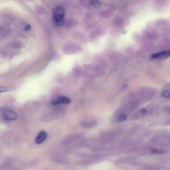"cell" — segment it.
Returning a JSON list of instances; mask_svg holds the SVG:
<instances>
[{"label":"cell","mask_w":170,"mask_h":170,"mask_svg":"<svg viewBox=\"0 0 170 170\" xmlns=\"http://www.w3.org/2000/svg\"><path fill=\"white\" fill-rule=\"evenodd\" d=\"M53 12L54 24L58 27L63 26L64 23V8L61 5H58L53 8Z\"/></svg>","instance_id":"1"},{"label":"cell","mask_w":170,"mask_h":170,"mask_svg":"<svg viewBox=\"0 0 170 170\" xmlns=\"http://www.w3.org/2000/svg\"><path fill=\"white\" fill-rule=\"evenodd\" d=\"M82 48L75 42H70L65 44L63 48L64 53L67 55L72 54L81 51Z\"/></svg>","instance_id":"2"},{"label":"cell","mask_w":170,"mask_h":170,"mask_svg":"<svg viewBox=\"0 0 170 170\" xmlns=\"http://www.w3.org/2000/svg\"><path fill=\"white\" fill-rule=\"evenodd\" d=\"M70 99L66 96H59L53 100L51 103L53 106H57L58 105L68 104L70 103Z\"/></svg>","instance_id":"3"},{"label":"cell","mask_w":170,"mask_h":170,"mask_svg":"<svg viewBox=\"0 0 170 170\" xmlns=\"http://www.w3.org/2000/svg\"><path fill=\"white\" fill-rule=\"evenodd\" d=\"M170 56V51H167L153 54L151 56V59H165L168 58Z\"/></svg>","instance_id":"4"},{"label":"cell","mask_w":170,"mask_h":170,"mask_svg":"<svg viewBox=\"0 0 170 170\" xmlns=\"http://www.w3.org/2000/svg\"><path fill=\"white\" fill-rule=\"evenodd\" d=\"M3 117L5 120L10 121L16 119L18 118V115L15 112L10 111L5 112Z\"/></svg>","instance_id":"5"},{"label":"cell","mask_w":170,"mask_h":170,"mask_svg":"<svg viewBox=\"0 0 170 170\" xmlns=\"http://www.w3.org/2000/svg\"><path fill=\"white\" fill-rule=\"evenodd\" d=\"M47 137V133L44 131H41L37 136L35 140V143L37 144H40L44 142Z\"/></svg>","instance_id":"6"},{"label":"cell","mask_w":170,"mask_h":170,"mask_svg":"<svg viewBox=\"0 0 170 170\" xmlns=\"http://www.w3.org/2000/svg\"><path fill=\"white\" fill-rule=\"evenodd\" d=\"M10 30L7 27L0 26V39H4L10 34Z\"/></svg>","instance_id":"7"},{"label":"cell","mask_w":170,"mask_h":170,"mask_svg":"<svg viewBox=\"0 0 170 170\" xmlns=\"http://www.w3.org/2000/svg\"><path fill=\"white\" fill-rule=\"evenodd\" d=\"M147 110L146 108H142L141 109L136 113L135 116V118L139 119L145 115L147 113Z\"/></svg>","instance_id":"8"},{"label":"cell","mask_w":170,"mask_h":170,"mask_svg":"<svg viewBox=\"0 0 170 170\" xmlns=\"http://www.w3.org/2000/svg\"><path fill=\"white\" fill-rule=\"evenodd\" d=\"M77 23V21L75 19H70L66 21V24L67 27H72Z\"/></svg>","instance_id":"9"},{"label":"cell","mask_w":170,"mask_h":170,"mask_svg":"<svg viewBox=\"0 0 170 170\" xmlns=\"http://www.w3.org/2000/svg\"><path fill=\"white\" fill-rule=\"evenodd\" d=\"M78 37L77 36H75L74 37L76 40L78 41L79 42H84L85 40V37H84L83 34H76Z\"/></svg>","instance_id":"10"},{"label":"cell","mask_w":170,"mask_h":170,"mask_svg":"<svg viewBox=\"0 0 170 170\" xmlns=\"http://www.w3.org/2000/svg\"><path fill=\"white\" fill-rule=\"evenodd\" d=\"M163 96L165 98H169L170 97L169 91L166 90L163 92L162 94Z\"/></svg>","instance_id":"11"},{"label":"cell","mask_w":170,"mask_h":170,"mask_svg":"<svg viewBox=\"0 0 170 170\" xmlns=\"http://www.w3.org/2000/svg\"><path fill=\"white\" fill-rule=\"evenodd\" d=\"M7 91V89L6 87L4 86H0V92H6Z\"/></svg>","instance_id":"12"},{"label":"cell","mask_w":170,"mask_h":170,"mask_svg":"<svg viewBox=\"0 0 170 170\" xmlns=\"http://www.w3.org/2000/svg\"><path fill=\"white\" fill-rule=\"evenodd\" d=\"M91 3L93 5L97 7L98 6L100 5L99 3L96 1H91Z\"/></svg>","instance_id":"13"},{"label":"cell","mask_w":170,"mask_h":170,"mask_svg":"<svg viewBox=\"0 0 170 170\" xmlns=\"http://www.w3.org/2000/svg\"><path fill=\"white\" fill-rule=\"evenodd\" d=\"M31 26L30 25H26L24 27V30L26 31H29L31 29Z\"/></svg>","instance_id":"14"}]
</instances>
